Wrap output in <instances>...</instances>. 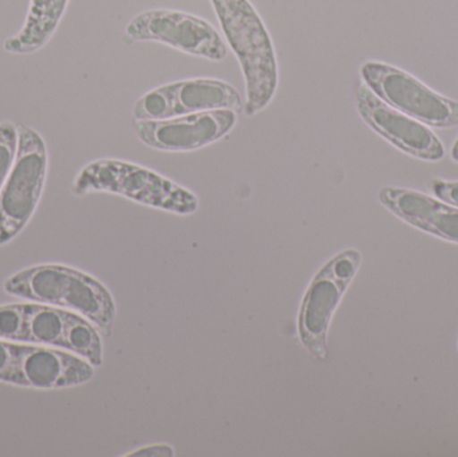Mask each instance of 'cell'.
<instances>
[{
    "label": "cell",
    "instance_id": "1",
    "mask_svg": "<svg viewBox=\"0 0 458 457\" xmlns=\"http://www.w3.org/2000/svg\"><path fill=\"white\" fill-rule=\"evenodd\" d=\"M8 295L80 314L99 333L109 337L117 308L114 298L98 279L64 265H38L24 268L4 282Z\"/></svg>",
    "mask_w": 458,
    "mask_h": 457
},
{
    "label": "cell",
    "instance_id": "2",
    "mask_svg": "<svg viewBox=\"0 0 458 457\" xmlns=\"http://www.w3.org/2000/svg\"><path fill=\"white\" fill-rule=\"evenodd\" d=\"M229 47L242 67L247 117L266 109L279 85L276 53L271 35L250 0H211Z\"/></svg>",
    "mask_w": 458,
    "mask_h": 457
},
{
    "label": "cell",
    "instance_id": "3",
    "mask_svg": "<svg viewBox=\"0 0 458 457\" xmlns=\"http://www.w3.org/2000/svg\"><path fill=\"white\" fill-rule=\"evenodd\" d=\"M75 196L106 192L161 211L192 215L199 209L195 193L163 174L117 158H101L81 169L72 188Z\"/></svg>",
    "mask_w": 458,
    "mask_h": 457
},
{
    "label": "cell",
    "instance_id": "4",
    "mask_svg": "<svg viewBox=\"0 0 458 457\" xmlns=\"http://www.w3.org/2000/svg\"><path fill=\"white\" fill-rule=\"evenodd\" d=\"M18 152L0 193V246L24 230L45 190L48 171L47 147L35 129L18 125Z\"/></svg>",
    "mask_w": 458,
    "mask_h": 457
},
{
    "label": "cell",
    "instance_id": "5",
    "mask_svg": "<svg viewBox=\"0 0 458 457\" xmlns=\"http://www.w3.org/2000/svg\"><path fill=\"white\" fill-rule=\"evenodd\" d=\"M362 263L358 250L347 249L334 255L307 287L298 314L301 345L318 360L327 359V334L336 309L354 281Z\"/></svg>",
    "mask_w": 458,
    "mask_h": 457
},
{
    "label": "cell",
    "instance_id": "6",
    "mask_svg": "<svg viewBox=\"0 0 458 457\" xmlns=\"http://www.w3.org/2000/svg\"><path fill=\"white\" fill-rule=\"evenodd\" d=\"M362 83L390 106L432 126L458 125V101L425 85L411 72L379 61H368L360 70Z\"/></svg>",
    "mask_w": 458,
    "mask_h": 457
},
{
    "label": "cell",
    "instance_id": "7",
    "mask_svg": "<svg viewBox=\"0 0 458 457\" xmlns=\"http://www.w3.org/2000/svg\"><path fill=\"white\" fill-rule=\"evenodd\" d=\"M126 37L136 42H157L182 53L208 59L225 61L227 43L206 19L184 11L153 8L137 13L128 26Z\"/></svg>",
    "mask_w": 458,
    "mask_h": 457
},
{
    "label": "cell",
    "instance_id": "8",
    "mask_svg": "<svg viewBox=\"0 0 458 457\" xmlns=\"http://www.w3.org/2000/svg\"><path fill=\"white\" fill-rule=\"evenodd\" d=\"M242 106V97L231 83L215 78H190L158 86L140 97L133 106V117L136 121L165 120Z\"/></svg>",
    "mask_w": 458,
    "mask_h": 457
},
{
    "label": "cell",
    "instance_id": "9",
    "mask_svg": "<svg viewBox=\"0 0 458 457\" xmlns=\"http://www.w3.org/2000/svg\"><path fill=\"white\" fill-rule=\"evenodd\" d=\"M24 343L62 349L82 357L93 367L104 362L99 330L80 314L42 303H24Z\"/></svg>",
    "mask_w": 458,
    "mask_h": 457
},
{
    "label": "cell",
    "instance_id": "10",
    "mask_svg": "<svg viewBox=\"0 0 458 457\" xmlns=\"http://www.w3.org/2000/svg\"><path fill=\"white\" fill-rule=\"evenodd\" d=\"M355 109L371 131L401 152L432 163L445 157V147L430 126L390 106L365 83L355 91Z\"/></svg>",
    "mask_w": 458,
    "mask_h": 457
},
{
    "label": "cell",
    "instance_id": "11",
    "mask_svg": "<svg viewBox=\"0 0 458 457\" xmlns=\"http://www.w3.org/2000/svg\"><path fill=\"white\" fill-rule=\"evenodd\" d=\"M237 123L234 110L193 113L165 120L137 121L136 134L147 147L163 152H192L228 136Z\"/></svg>",
    "mask_w": 458,
    "mask_h": 457
},
{
    "label": "cell",
    "instance_id": "12",
    "mask_svg": "<svg viewBox=\"0 0 458 457\" xmlns=\"http://www.w3.org/2000/svg\"><path fill=\"white\" fill-rule=\"evenodd\" d=\"M94 367L82 357L62 349L15 343L10 385L21 388H72L93 378Z\"/></svg>",
    "mask_w": 458,
    "mask_h": 457
},
{
    "label": "cell",
    "instance_id": "13",
    "mask_svg": "<svg viewBox=\"0 0 458 457\" xmlns=\"http://www.w3.org/2000/svg\"><path fill=\"white\" fill-rule=\"evenodd\" d=\"M378 200L406 224L458 244V207L409 188L384 187Z\"/></svg>",
    "mask_w": 458,
    "mask_h": 457
},
{
    "label": "cell",
    "instance_id": "14",
    "mask_svg": "<svg viewBox=\"0 0 458 457\" xmlns=\"http://www.w3.org/2000/svg\"><path fill=\"white\" fill-rule=\"evenodd\" d=\"M70 0H31L21 31L4 40V50L16 55L37 53L55 34Z\"/></svg>",
    "mask_w": 458,
    "mask_h": 457
},
{
    "label": "cell",
    "instance_id": "15",
    "mask_svg": "<svg viewBox=\"0 0 458 457\" xmlns=\"http://www.w3.org/2000/svg\"><path fill=\"white\" fill-rule=\"evenodd\" d=\"M18 139V126L10 121L0 123V193L15 163Z\"/></svg>",
    "mask_w": 458,
    "mask_h": 457
},
{
    "label": "cell",
    "instance_id": "16",
    "mask_svg": "<svg viewBox=\"0 0 458 457\" xmlns=\"http://www.w3.org/2000/svg\"><path fill=\"white\" fill-rule=\"evenodd\" d=\"M24 324V303L0 306V340L23 343Z\"/></svg>",
    "mask_w": 458,
    "mask_h": 457
},
{
    "label": "cell",
    "instance_id": "17",
    "mask_svg": "<svg viewBox=\"0 0 458 457\" xmlns=\"http://www.w3.org/2000/svg\"><path fill=\"white\" fill-rule=\"evenodd\" d=\"M13 345L15 343L0 340V383H10L13 367Z\"/></svg>",
    "mask_w": 458,
    "mask_h": 457
},
{
    "label": "cell",
    "instance_id": "18",
    "mask_svg": "<svg viewBox=\"0 0 458 457\" xmlns=\"http://www.w3.org/2000/svg\"><path fill=\"white\" fill-rule=\"evenodd\" d=\"M432 190L440 200L458 207V180H435L432 182Z\"/></svg>",
    "mask_w": 458,
    "mask_h": 457
},
{
    "label": "cell",
    "instance_id": "19",
    "mask_svg": "<svg viewBox=\"0 0 458 457\" xmlns=\"http://www.w3.org/2000/svg\"><path fill=\"white\" fill-rule=\"evenodd\" d=\"M174 448L165 444L150 445V447L140 448L136 453H129L128 456H174Z\"/></svg>",
    "mask_w": 458,
    "mask_h": 457
},
{
    "label": "cell",
    "instance_id": "20",
    "mask_svg": "<svg viewBox=\"0 0 458 457\" xmlns=\"http://www.w3.org/2000/svg\"><path fill=\"white\" fill-rule=\"evenodd\" d=\"M451 157L452 160L456 161V163H458V137L456 139V141H454V147H452Z\"/></svg>",
    "mask_w": 458,
    "mask_h": 457
}]
</instances>
